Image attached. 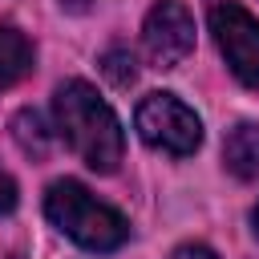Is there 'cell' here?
<instances>
[{"mask_svg":"<svg viewBox=\"0 0 259 259\" xmlns=\"http://www.w3.org/2000/svg\"><path fill=\"white\" fill-rule=\"evenodd\" d=\"M53 113H57V130L69 142V150L97 174H113L125 150L117 113L97 97V89L89 81H65L53 97Z\"/></svg>","mask_w":259,"mask_h":259,"instance_id":"1","label":"cell"},{"mask_svg":"<svg viewBox=\"0 0 259 259\" xmlns=\"http://www.w3.org/2000/svg\"><path fill=\"white\" fill-rule=\"evenodd\" d=\"M45 214H49V223L61 231V235H69L77 247H85V251H117L125 239H130V223L113 210V206H105L101 198H93L81 182H73V178H61V182H53L49 186V194H45Z\"/></svg>","mask_w":259,"mask_h":259,"instance_id":"2","label":"cell"},{"mask_svg":"<svg viewBox=\"0 0 259 259\" xmlns=\"http://www.w3.org/2000/svg\"><path fill=\"white\" fill-rule=\"evenodd\" d=\"M134 125L142 134L146 146L154 150H166V154H194L198 142H202V121L198 113L178 101L174 93H146L138 113H134Z\"/></svg>","mask_w":259,"mask_h":259,"instance_id":"3","label":"cell"},{"mask_svg":"<svg viewBox=\"0 0 259 259\" xmlns=\"http://www.w3.org/2000/svg\"><path fill=\"white\" fill-rule=\"evenodd\" d=\"M210 32H214V45L227 57L231 73L247 89L259 93V20L243 4L219 0V4H210Z\"/></svg>","mask_w":259,"mask_h":259,"instance_id":"4","label":"cell"},{"mask_svg":"<svg viewBox=\"0 0 259 259\" xmlns=\"http://www.w3.org/2000/svg\"><path fill=\"white\" fill-rule=\"evenodd\" d=\"M142 45L150 65L174 69L194 53V16L178 0H158L142 24Z\"/></svg>","mask_w":259,"mask_h":259,"instance_id":"5","label":"cell"},{"mask_svg":"<svg viewBox=\"0 0 259 259\" xmlns=\"http://www.w3.org/2000/svg\"><path fill=\"white\" fill-rule=\"evenodd\" d=\"M223 162L235 178L243 182H255L259 178V125L255 121H239L227 142H223Z\"/></svg>","mask_w":259,"mask_h":259,"instance_id":"6","label":"cell"},{"mask_svg":"<svg viewBox=\"0 0 259 259\" xmlns=\"http://www.w3.org/2000/svg\"><path fill=\"white\" fill-rule=\"evenodd\" d=\"M32 69V45L20 28L0 24V89L16 85L24 73Z\"/></svg>","mask_w":259,"mask_h":259,"instance_id":"7","label":"cell"},{"mask_svg":"<svg viewBox=\"0 0 259 259\" xmlns=\"http://www.w3.org/2000/svg\"><path fill=\"white\" fill-rule=\"evenodd\" d=\"M12 138H16V146H20L28 158H45L49 146H53V134H49L40 109H20V113L12 117Z\"/></svg>","mask_w":259,"mask_h":259,"instance_id":"8","label":"cell"},{"mask_svg":"<svg viewBox=\"0 0 259 259\" xmlns=\"http://www.w3.org/2000/svg\"><path fill=\"white\" fill-rule=\"evenodd\" d=\"M101 73H105V81H109V85L130 89V85H134V77H138L130 49H105V53H101Z\"/></svg>","mask_w":259,"mask_h":259,"instance_id":"9","label":"cell"},{"mask_svg":"<svg viewBox=\"0 0 259 259\" xmlns=\"http://www.w3.org/2000/svg\"><path fill=\"white\" fill-rule=\"evenodd\" d=\"M8 210H16V182H12V174L0 170V214H8Z\"/></svg>","mask_w":259,"mask_h":259,"instance_id":"10","label":"cell"},{"mask_svg":"<svg viewBox=\"0 0 259 259\" xmlns=\"http://www.w3.org/2000/svg\"><path fill=\"white\" fill-rule=\"evenodd\" d=\"M170 259H219L210 247H198V243H186V247H178Z\"/></svg>","mask_w":259,"mask_h":259,"instance_id":"11","label":"cell"},{"mask_svg":"<svg viewBox=\"0 0 259 259\" xmlns=\"http://www.w3.org/2000/svg\"><path fill=\"white\" fill-rule=\"evenodd\" d=\"M89 4H93V0H61L65 12H89Z\"/></svg>","mask_w":259,"mask_h":259,"instance_id":"12","label":"cell"},{"mask_svg":"<svg viewBox=\"0 0 259 259\" xmlns=\"http://www.w3.org/2000/svg\"><path fill=\"white\" fill-rule=\"evenodd\" d=\"M255 235H259V206H255Z\"/></svg>","mask_w":259,"mask_h":259,"instance_id":"13","label":"cell"}]
</instances>
